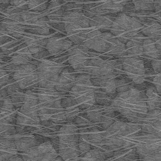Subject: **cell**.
Returning <instances> with one entry per match:
<instances>
[{
  "instance_id": "obj_1",
  "label": "cell",
  "mask_w": 161,
  "mask_h": 161,
  "mask_svg": "<svg viewBox=\"0 0 161 161\" xmlns=\"http://www.w3.org/2000/svg\"><path fill=\"white\" fill-rule=\"evenodd\" d=\"M64 20L66 32L70 41L82 42L88 32L90 19L82 13L73 12L66 15Z\"/></svg>"
},
{
  "instance_id": "obj_6",
  "label": "cell",
  "mask_w": 161,
  "mask_h": 161,
  "mask_svg": "<svg viewBox=\"0 0 161 161\" xmlns=\"http://www.w3.org/2000/svg\"><path fill=\"white\" fill-rule=\"evenodd\" d=\"M87 66L89 73L94 75L111 77L114 72V67L111 63L100 59L92 60Z\"/></svg>"
},
{
  "instance_id": "obj_12",
  "label": "cell",
  "mask_w": 161,
  "mask_h": 161,
  "mask_svg": "<svg viewBox=\"0 0 161 161\" xmlns=\"http://www.w3.org/2000/svg\"><path fill=\"white\" fill-rule=\"evenodd\" d=\"M143 42L138 38L129 40L126 42V53L131 56L138 55L143 53Z\"/></svg>"
},
{
  "instance_id": "obj_23",
  "label": "cell",
  "mask_w": 161,
  "mask_h": 161,
  "mask_svg": "<svg viewBox=\"0 0 161 161\" xmlns=\"http://www.w3.org/2000/svg\"><path fill=\"white\" fill-rule=\"evenodd\" d=\"M116 91L120 93L124 92L132 88L130 84L125 80H116Z\"/></svg>"
},
{
  "instance_id": "obj_31",
  "label": "cell",
  "mask_w": 161,
  "mask_h": 161,
  "mask_svg": "<svg viewBox=\"0 0 161 161\" xmlns=\"http://www.w3.org/2000/svg\"><path fill=\"white\" fill-rule=\"evenodd\" d=\"M80 149L81 152L87 153L90 150L91 147L88 143L84 142L80 145Z\"/></svg>"
},
{
  "instance_id": "obj_18",
  "label": "cell",
  "mask_w": 161,
  "mask_h": 161,
  "mask_svg": "<svg viewBox=\"0 0 161 161\" xmlns=\"http://www.w3.org/2000/svg\"><path fill=\"white\" fill-rule=\"evenodd\" d=\"M125 3V1H107L103 3L101 8L112 12H120L123 11Z\"/></svg>"
},
{
  "instance_id": "obj_7",
  "label": "cell",
  "mask_w": 161,
  "mask_h": 161,
  "mask_svg": "<svg viewBox=\"0 0 161 161\" xmlns=\"http://www.w3.org/2000/svg\"><path fill=\"white\" fill-rule=\"evenodd\" d=\"M101 31L93 29L88 31L83 42L84 48L93 50L98 52L107 51V47L102 36Z\"/></svg>"
},
{
  "instance_id": "obj_24",
  "label": "cell",
  "mask_w": 161,
  "mask_h": 161,
  "mask_svg": "<svg viewBox=\"0 0 161 161\" xmlns=\"http://www.w3.org/2000/svg\"><path fill=\"white\" fill-rule=\"evenodd\" d=\"M28 8L34 10H40L46 8V3L44 1H32L28 4Z\"/></svg>"
},
{
  "instance_id": "obj_9",
  "label": "cell",
  "mask_w": 161,
  "mask_h": 161,
  "mask_svg": "<svg viewBox=\"0 0 161 161\" xmlns=\"http://www.w3.org/2000/svg\"><path fill=\"white\" fill-rule=\"evenodd\" d=\"M71 46V42L66 39L54 37L47 41L46 48L50 54L56 55L68 49Z\"/></svg>"
},
{
  "instance_id": "obj_25",
  "label": "cell",
  "mask_w": 161,
  "mask_h": 161,
  "mask_svg": "<svg viewBox=\"0 0 161 161\" xmlns=\"http://www.w3.org/2000/svg\"><path fill=\"white\" fill-rule=\"evenodd\" d=\"M143 161H161L160 153H155L143 157Z\"/></svg>"
},
{
  "instance_id": "obj_3",
  "label": "cell",
  "mask_w": 161,
  "mask_h": 161,
  "mask_svg": "<svg viewBox=\"0 0 161 161\" xmlns=\"http://www.w3.org/2000/svg\"><path fill=\"white\" fill-rule=\"evenodd\" d=\"M124 69L127 75L136 84H140L145 80V67L143 60L136 58H129L123 63Z\"/></svg>"
},
{
  "instance_id": "obj_20",
  "label": "cell",
  "mask_w": 161,
  "mask_h": 161,
  "mask_svg": "<svg viewBox=\"0 0 161 161\" xmlns=\"http://www.w3.org/2000/svg\"><path fill=\"white\" fill-rule=\"evenodd\" d=\"M143 25L138 20L133 17H130L128 29V34L130 37L133 36L143 28Z\"/></svg>"
},
{
  "instance_id": "obj_17",
  "label": "cell",
  "mask_w": 161,
  "mask_h": 161,
  "mask_svg": "<svg viewBox=\"0 0 161 161\" xmlns=\"http://www.w3.org/2000/svg\"><path fill=\"white\" fill-rule=\"evenodd\" d=\"M142 31L144 35L148 36L160 35L161 25L156 22L149 23L143 27Z\"/></svg>"
},
{
  "instance_id": "obj_4",
  "label": "cell",
  "mask_w": 161,
  "mask_h": 161,
  "mask_svg": "<svg viewBox=\"0 0 161 161\" xmlns=\"http://www.w3.org/2000/svg\"><path fill=\"white\" fill-rule=\"evenodd\" d=\"M14 77L18 84L24 87L39 80L37 67L29 64L21 66L15 72Z\"/></svg>"
},
{
  "instance_id": "obj_14",
  "label": "cell",
  "mask_w": 161,
  "mask_h": 161,
  "mask_svg": "<svg viewBox=\"0 0 161 161\" xmlns=\"http://www.w3.org/2000/svg\"><path fill=\"white\" fill-rule=\"evenodd\" d=\"M47 41L44 38L39 37L38 36L31 35L27 39L26 43L31 52H37L42 50L43 48L46 47Z\"/></svg>"
},
{
  "instance_id": "obj_28",
  "label": "cell",
  "mask_w": 161,
  "mask_h": 161,
  "mask_svg": "<svg viewBox=\"0 0 161 161\" xmlns=\"http://www.w3.org/2000/svg\"><path fill=\"white\" fill-rule=\"evenodd\" d=\"M152 66L155 72L160 73L161 63L160 59H155L152 62Z\"/></svg>"
},
{
  "instance_id": "obj_11",
  "label": "cell",
  "mask_w": 161,
  "mask_h": 161,
  "mask_svg": "<svg viewBox=\"0 0 161 161\" xmlns=\"http://www.w3.org/2000/svg\"><path fill=\"white\" fill-rule=\"evenodd\" d=\"M75 77L67 70H63L60 73L56 85L59 88L69 89L72 88L75 80Z\"/></svg>"
},
{
  "instance_id": "obj_16",
  "label": "cell",
  "mask_w": 161,
  "mask_h": 161,
  "mask_svg": "<svg viewBox=\"0 0 161 161\" xmlns=\"http://www.w3.org/2000/svg\"><path fill=\"white\" fill-rule=\"evenodd\" d=\"M143 53L148 57L157 58L160 55V51L157 48L155 42L151 39L143 42Z\"/></svg>"
},
{
  "instance_id": "obj_5",
  "label": "cell",
  "mask_w": 161,
  "mask_h": 161,
  "mask_svg": "<svg viewBox=\"0 0 161 161\" xmlns=\"http://www.w3.org/2000/svg\"><path fill=\"white\" fill-rule=\"evenodd\" d=\"M130 17L125 14H120L113 20L110 29L111 33L124 43L130 37L128 34Z\"/></svg>"
},
{
  "instance_id": "obj_8",
  "label": "cell",
  "mask_w": 161,
  "mask_h": 161,
  "mask_svg": "<svg viewBox=\"0 0 161 161\" xmlns=\"http://www.w3.org/2000/svg\"><path fill=\"white\" fill-rule=\"evenodd\" d=\"M88 62L87 49L83 47L73 48L70 51L69 63L73 69H79L86 67Z\"/></svg>"
},
{
  "instance_id": "obj_30",
  "label": "cell",
  "mask_w": 161,
  "mask_h": 161,
  "mask_svg": "<svg viewBox=\"0 0 161 161\" xmlns=\"http://www.w3.org/2000/svg\"><path fill=\"white\" fill-rule=\"evenodd\" d=\"M161 76L160 75L156 76L153 79V82L154 84L155 85L156 88L158 93H160L161 92Z\"/></svg>"
},
{
  "instance_id": "obj_2",
  "label": "cell",
  "mask_w": 161,
  "mask_h": 161,
  "mask_svg": "<svg viewBox=\"0 0 161 161\" xmlns=\"http://www.w3.org/2000/svg\"><path fill=\"white\" fill-rule=\"evenodd\" d=\"M39 81L46 88H52L57 84L59 75L63 70L58 63L50 60L42 62L37 67Z\"/></svg>"
},
{
  "instance_id": "obj_29",
  "label": "cell",
  "mask_w": 161,
  "mask_h": 161,
  "mask_svg": "<svg viewBox=\"0 0 161 161\" xmlns=\"http://www.w3.org/2000/svg\"><path fill=\"white\" fill-rule=\"evenodd\" d=\"M87 115H88L89 119L94 121L98 120L101 117L100 112L95 110L90 112Z\"/></svg>"
},
{
  "instance_id": "obj_13",
  "label": "cell",
  "mask_w": 161,
  "mask_h": 161,
  "mask_svg": "<svg viewBox=\"0 0 161 161\" xmlns=\"http://www.w3.org/2000/svg\"><path fill=\"white\" fill-rule=\"evenodd\" d=\"M92 83L90 76L81 75L76 78L74 86L71 89L77 91H84L92 89Z\"/></svg>"
},
{
  "instance_id": "obj_10",
  "label": "cell",
  "mask_w": 161,
  "mask_h": 161,
  "mask_svg": "<svg viewBox=\"0 0 161 161\" xmlns=\"http://www.w3.org/2000/svg\"><path fill=\"white\" fill-rule=\"evenodd\" d=\"M113 21L108 17L104 16H97L90 19L89 24L90 27H92L93 29L102 32V30L110 29Z\"/></svg>"
},
{
  "instance_id": "obj_22",
  "label": "cell",
  "mask_w": 161,
  "mask_h": 161,
  "mask_svg": "<svg viewBox=\"0 0 161 161\" xmlns=\"http://www.w3.org/2000/svg\"><path fill=\"white\" fill-rule=\"evenodd\" d=\"M36 25L34 28L38 31V34H47L49 31V26L47 21L43 19L37 20L36 21Z\"/></svg>"
},
{
  "instance_id": "obj_19",
  "label": "cell",
  "mask_w": 161,
  "mask_h": 161,
  "mask_svg": "<svg viewBox=\"0 0 161 161\" xmlns=\"http://www.w3.org/2000/svg\"><path fill=\"white\" fill-rule=\"evenodd\" d=\"M101 85L103 90L108 93H113L116 91V80L111 76L104 77L102 80Z\"/></svg>"
},
{
  "instance_id": "obj_15",
  "label": "cell",
  "mask_w": 161,
  "mask_h": 161,
  "mask_svg": "<svg viewBox=\"0 0 161 161\" xmlns=\"http://www.w3.org/2000/svg\"><path fill=\"white\" fill-rule=\"evenodd\" d=\"M107 52L114 56L123 55L126 53L125 44L115 37L109 44Z\"/></svg>"
},
{
  "instance_id": "obj_21",
  "label": "cell",
  "mask_w": 161,
  "mask_h": 161,
  "mask_svg": "<svg viewBox=\"0 0 161 161\" xmlns=\"http://www.w3.org/2000/svg\"><path fill=\"white\" fill-rule=\"evenodd\" d=\"M135 9L137 11L152 10L155 8V3L150 1H133Z\"/></svg>"
},
{
  "instance_id": "obj_27",
  "label": "cell",
  "mask_w": 161,
  "mask_h": 161,
  "mask_svg": "<svg viewBox=\"0 0 161 161\" xmlns=\"http://www.w3.org/2000/svg\"><path fill=\"white\" fill-rule=\"evenodd\" d=\"M146 95L151 99H155L158 97V92L156 87H151L147 89L146 91Z\"/></svg>"
},
{
  "instance_id": "obj_26",
  "label": "cell",
  "mask_w": 161,
  "mask_h": 161,
  "mask_svg": "<svg viewBox=\"0 0 161 161\" xmlns=\"http://www.w3.org/2000/svg\"><path fill=\"white\" fill-rule=\"evenodd\" d=\"M111 128L113 131L116 132L124 131L126 129V125L121 122H117L111 126Z\"/></svg>"
}]
</instances>
